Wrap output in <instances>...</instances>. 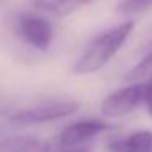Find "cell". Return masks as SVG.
Returning <instances> with one entry per match:
<instances>
[{
	"label": "cell",
	"instance_id": "6da1fadb",
	"mask_svg": "<svg viewBox=\"0 0 152 152\" xmlns=\"http://www.w3.org/2000/svg\"><path fill=\"white\" fill-rule=\"evenodd\" d=\"M132 30H134V21H124L105 33L98 34L88 44L85 53L75 61L72 72L75 75H88V74H95L102 70L124 46Z\"/></svg>",
	"mask_w": 152,
	"mask_h": 152
},
{
	"label": "cell",
	"instance_id": "277c9868",
	"mask_svg": "<svg viewBox=\"0 0 152 152\" xmlns=\"http://www.w3.org/2000/svg\"><path fill=\"white\" fill-rule=\"evenodd\" d=\"M145 85L144 83H132L124 88H119L108 95L102 103V113L108 118H121L137 108L139 103L144 102Z\"/></svg>",
	"mask_w": 152,
	"mask_h": 152
},
{
	"label": "cell",
	"instance_id": "9c48e42d",
	"mask_svg": "<svg viewBox=\"0 0 152 152\" xmlns=\"http://www.w3.org/2000/svg\"><path fill=\"white\" fill-rule=\"evenodd\" d=\"M152 8V0H121L118 10L123 13H142Z\"/></svg>",
	"mask_w": 152,
	"mask_h": 152
},
{
	"label": "cell",
	"instance_id": "5b68a950",
	"mask_svg": "<svg viewBox=\"0 0 152 152\" xmlns=\"http://www.w3.org/2000/svg\"><path fill=\"white\" fill-rule=\"evenodd\" d=\"M106 129H110V126L100 119H87V121L74 123L66 129H62V132L59 134V144L66 149L82 147L87 141L100 136Z\"/></svg>",
	"mask_w": 152,
	"mask_h": 152
},
{
	"label": "cell",
	"instance_id": "3957f363",
	"mask_svg": "<svg viewBox=\"0 0 152 152\" xmlns=\"http://www.w3.org/2000/svg\"><path fill=\"white\" fill-rule=\"evenodd\" d=\"M15 34L28 46L38 51H46L53 43L54 30L46 18L23 13L15 20Z\"/></svg>",
	"mask_w": 152,
	"mask_h": 152
},
{
	"label": "cell",
	"instance_id": "52a82bcc",
	"mask_svg": "<svg viewBox=\"0 0 152 152\" xmlns=\"http://www.w3.org/2000/svg\"><path fill=\"white\" fill-rule=\"evenodd\" d=\"M0 152H51V144L33 136L0 139Z\"/></svg>",
	"mask_w": 152,
	"mask_h": 152
},
{
	"label": "cell",
	"instance_id": "7c38bea8",
	"mask_svg": "<svg viewBox=\"0 0 152 152\" xmlns=\"http://www.w3.org/2000/svg\"><path fill=\"white\" fill-rule=\"evenodd\" d=\"M62 152H90V149L82 145V147H75V149H64Z\"/></svg>",
	"mask_w": 152,
	"mask_h": 152
},
{
	"label": "cell",
	"instance_id": "7a4b0ae2",
	"mask_svg": "<svg viewBox=\"0 0 152 152\" xmlns=\"http://www.w3.org/2000/svg\"><path fill=\"white\" fill-rule=\"evenodd\" d=\"M80 103L77 100H51V102L38 103L28 106L20 111H15L8 118V123L13 126H31L51 123L56 119H62L79 111Z\"/></svg>",
	"mask_w": 152,
	"mask_h": 152
},
{
	"label": "cell",
	"instance_id": "30bf717a",
	"mask_svg": "<svg viewBox=\"0 0 152 152\" xmlns=\"http://www.w3.org/2000/svg\"><path fill=\"white\" fill-rule=\"evenodd\" d=\"M152 70V51L147 54V56H144L141 61H139V64L136 67H132V70L129 72L128 79H136V77H141L144 75V74L151 72Z\"/></svg>",
	"mask_w": 152,
	"mask_h": 152
},
{
	"label": "cell",
	"instance_id": "ba28073f",
	"mask_svg": "<svg viewBox=\"0 0 152 152\" xmlns=\"http://www.w3.org/2000/svg\"><path fill=\"white\" fill-rule=\"evenodd\" d=\"M92 2L93 0H34V7L53 17H67Z\"/></svg>",
	"mask_w": 152,
	"mask_h": 152
},
{
	"label": "cell",
	"instance_id": "8fae6325",
	"mask_svg": "<svg viewBox=\"0 0 152 152\" xmlns=\"http://www.w3.org/2000/svg\"><path fill=\"white\" fill-rule=\"evenodd\" d=\"M144 85H145L144 102H145V105H147V111L152 115V77L147 80V83H144Z\"/></svg>",
	"mask_w": 152,
	"mask_h": 152
},
{
	"label": "cell",
	"instance_id": "8992f818",
	"mask_svg": "<svg viewBox=\"0 0 152 152\" xmlns=\"http://www.w3.org/2000/svg\"><path fill=\"white\" fill-rule=\"evenodd\" d=\"M108 147L111 152H152V131H136L113 141Z\"/></svg>",
	"mask_w": 152,
	"mask_h": 152
}]
</instances>
